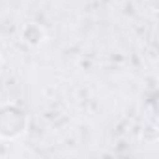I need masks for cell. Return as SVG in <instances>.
Returning <instances> with one entry per match:
<instances>
[{"label": "cell", "instance_id": "3957f363", "mask_svg": "<svg viewBox=\"0 0 159 159\" xmlns=\"http://www.w3.org/2000/svg\"><path fill=\"white\" fill-rule=\"evenodd\" d=\"M2 64H4V58H2V52H0V69H2Z\"/></svg>", "mask_w": 159, "mask_h": 159}, {"label": "cell", "instance_id": "7a4b0ae2", "mask_svg": "<svg viewBox=\"0 0 159 159\" xmlns=\"http://www.w3.org/2000/svg\"><path fill=\"white\" fill-rule=\"evenodd\" d=\"M21 36H23V41H26L28 45L36 47V45H39V43L45 39V30H43L39 25L30 23V25H26V26L23 28Z\"/></svg>", "mask_w": 159, "mask_h": 159}, {"label": "cell", "instance_id": "6da1fadb", "mask_svg": "<svg viewBox=\"0 0 159 159\" xmlns=\"http://www.w3.org/2000/svg\"><path fill=\"white\" fill-rule=\"evenodd\" d=\"M28 129V114L17 103L0 105V139L15 140Z\"/></svg>", "mask_w": 159, "mask_h": 159}]
</instances>
